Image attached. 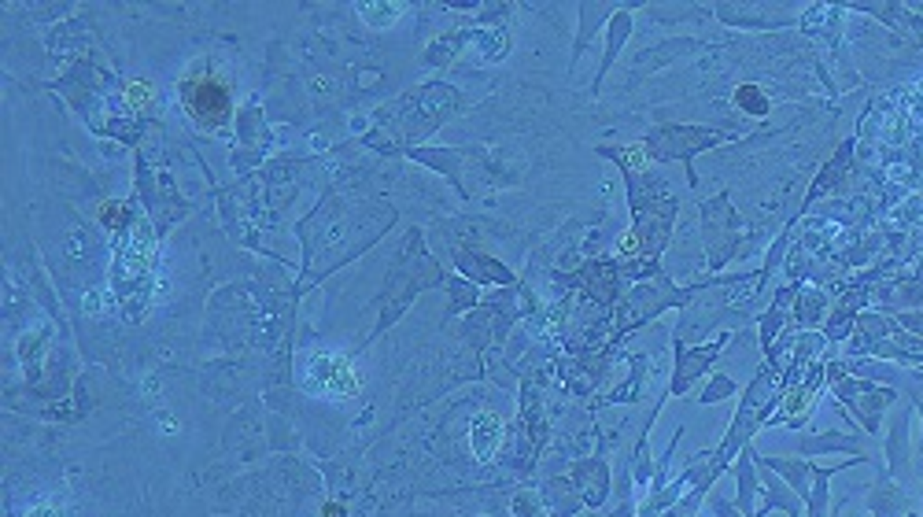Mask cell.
Returning a JSON list of instances; mask_svg holds the SVG:
<instances>
[{"label": "cell", "instance_id": "6", "mask_svg": "<svg viewBox=\"0 0 923 517\" xmlns=\"http://www.w3.org/2000/svg\"><path fill=\"white\" fill-rule=\"evenodd\" d=\"M710 351H720V343H717V348H710ZM710 351H705V355H710ZM705 355H695V358H698V366H702V362H705ZM683 381H687V384H691V381H695V373H691V370H687V373H683V377H680V381H676V388H672V392H683Z\"/></svg>", "mask_w": 923, "mask_h": 517}, {"label": "cell", "instance_id": "3", "mask_svg": "<svg viewBox=\"0 0 923 517\" xmlns=\"http://www.w3.org/2000/svg\"><path fill=\"white\" fill-rule=\"evenodd\" d=\"M890 443H887V455H890V466L897 469V473H905V466H909V440H905V418L897 414V425L890 428Z\"/></svg>", "mask_w": 923, "mask_h": 517}, {"label": "cell", "instance_id": "5", "mask_svg": "<svg viewBox=\"0 0 923 517\" xmlns=\"http://www.w3.org/2000/svg\"><path fill=\"white\" fill-rule=\"evenodd\" d=\"M812 477H817V491H812V513H809V517H824V506H827V477H831V469H812Z\"/></svg>", "mask_w": 923, "mask_h": 517}, {"label": "cell", "instance_id": "2", "mask_svg": "<svg viewBox=\"0 0 923 517\" xmlns=\"http://www.w3.org/2000/svg\"><path fill=\"white\" fill-rule=\"evenodd\" d=\"M632 34V15L628 11H617L613 15V26H610V49H606V59H602V67H598V74H595V93H598V85H602V78H606V67L613 63V56H617V49H620V41H625Z\"/></svg>", "mask_w": 923, "mask_h": 517}, {"label": "cell", "instance_id": "4", "mask_svg": "<svg viewBox=\"0 0 923 517\" xmlns=\"http://www.w3.org/2000/svg\"><path fill=\"white\" fill-rule=\"evenodd\" d=\"M735 104L742 107V111H750V115H765L768 111V100H765V93L757 89V85H739Z\"/></svg>", "mask_w": 923, "mask_h": 517}, {"label": "cell", "instance_id": "8", "mask_svg": "<svg viewBox=\"0 0 923 517\" xmlns=\"http://www.w3.org/2000/svg\"><path fill=\"white\" fill-rule=\"evenodd\" d=\"M919 414H923V403H919ZM919 443H923V440H919Z\"/></svg>", "mask_w": 923, "mask_h": 517}, {"label": "cell", "instance_id": "7", "mask_svg": "<svg viewBox=\"0 0 923 517\" xmlns=\"http://www.w3.org/2000/svg\"><path fill=\"white\" fill-rule=\"evenodd\" d=\"M321 517H343V506H340V503H329L326 510H321Z\"/></svg>", "mask_w": 923, "mask_h": 517}, {"label": "cell", "instance_id": "1", "mask_svg": "<svg viewBox=\"0 0 923 517\" xmlns=\"http://www.w3.org/2000/svg\"><path fill=\"white\" fill-rule=\"evenodd\" d=\"M181 100L188 107V115L196 119L200 126L214 129L229 119V93L222 81L214 78H200V74H188L181 81Z\"/></svg>", "mask_w": 923, "mask_h": 517}]
</instances>
